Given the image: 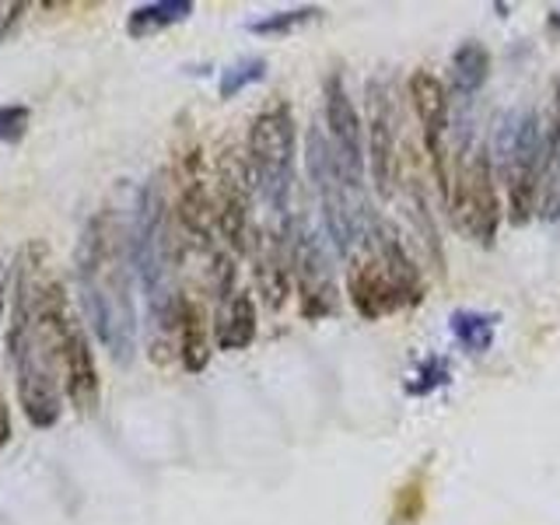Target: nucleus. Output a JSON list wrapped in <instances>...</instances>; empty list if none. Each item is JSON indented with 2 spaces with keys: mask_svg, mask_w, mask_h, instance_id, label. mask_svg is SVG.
<instances>
[{
  "mask_svg": "<svg viewBox=\"0 0 560 525\" xmlns=\"http://www.w3.org/2000/svg\"><path fill=\"white\" fill-rule=\"evenodd\" d=\"M175 238H172V210L162 179H151L140 189L133 207V267L140 288L148 294V312L154 329L175 332L183 294H175Z\"/></svg>",
  "mask_w": 560,
  "mask_h": 525,
  "instance_id": "f03ea898",
  "label": "nucleus"
},
{
  "mask_svg": "<svg viewBox=\"0 0 560 525\" xmlns=\"http://www.w3.org/2000/svg\"><path fill=\"white\" fill-rule=\"evenodd\" d=\"M256 280L259 291L267 298L270 308L284 305V298L291 291V249H288V232H270L259 242V256H256Z\"/></svg>",
  "mask_w": 560,
  "mask_h": 525,
  "instance_id": "2eb2a0df",
  "label": "nucleus"
},
{
  "mask_svg": "<svg viewBox=\"0 0 560 525\" xmlns=\"http://www.w3.org/2000/svg\"><path fill=\"white\" fill-rule=\"evenodd\" d=\"M323 109H326V137L332 151H337L343 172L358 186H364V127L354 109V98H350L337 70L323 84Z\"/></svg>",
  "mask_w": 560,
  "mask_h": 525,
  "instance_id": "f8f14e48",
  "label": "nucleus"
},
{
  "mask_svg": "<svg viewBox=\"0 0 560 525\" xmlns=\"http://www.w3.org/2000/svg\"><path fill=\"white\" fill-rule=\"evenodd\" d=\"M410 102L420 122V133H424V148L431 154V165L438 175V186H442L445 200H452V172H448V148H445V133H448V95L445 84L438 81L431 70H413L410 74Z\"/></svg>",
  "mask_w": 560,
  "mask_h": 525,
  "instance_id": "9d476101",
  "label": "nucleus"
},
{
  "mask_svg": "<svg viewBox=\"0 0 560 525\" xmlns=\"http://www.w3.org/2000/svg\"><path fill=\"white\" fill-rule=\"evenodd\" d=\"M452 332L469 354H487L494 343V319L483 312H455L452 315Z\"/></svg>",
  "mask_w": 560,
  "mask_h": 525,
  "instance_id": "aec40b11",
  "label": "nucleus"
},
{
  "mask_svg": "<svg viewBox=\"0 0 560 525\" xmlns=\"http://www.w3.org/2000/svg\"><path fill=\"white\" fill-rule=\"evenodd\" d=\"M22 11H25V4H14V0L8 4V0H0V39H4L8 28L22 18Z\"/></svg>",
  "mask_w": 560,
  "mask_h": 525,
  "instance_id": "393cba45",
  "label": "nucleus"
},
{
  "mask_svg": "<svg viewBox=\"0 0 560 525\" xmlns=\"http://www.w3.org/2000/svg\"><path fill=\"white\" fill-rule=\"evenodd\" d=\"M8 291H11L8 262H4V259H0V323H4V305H8Z\"/></svg>",
  "mask_w": 560,
  "mask_h": 525,
  "instance_id": "bb28decb",
  "label": "nucleus"
},
{
  "mask_svg": "<svg viewBox=\"0 0 560 525\" xmlns=\"http://www.w3.org/2000/svg\"><path fill=\"white\" fill-rule=\"evenodd\" d=\"M192 14V0H154V4H140L127 18L130 39H148V35L162 32L168 25H179Z\"/></svg>",
  "mask_w": 560,
  "mask_h": 525,
  "instance_id": "6ab92c4d",
  "label": "nucleus"
},
{
  "mask_svg": "<svg viewBox=\"0 0 560 525\" xmlns=\"http://www.w3.org/2000/svg\"><path fill=\"white\" fill-rule=\"evenodd\" d=\"M347 294L361 319H372V323L417 302L420 277L413 270L410 256L402 253L396 235L385 232L378 238L375 253L354 259V267H350V277H347Z\"/></svg>",
  "mask_w": 560,
  "mask_h": 525,
  "instance_id": "39448f33",
  "label": "nucleus"
},
{
  "mask_svg": "<svg viewBox=\"0 0 560 525\" xmlns=\"http://www.w3.org/2000/svg\"><path fill=\"white\" fill-rule=\"evenodd\" d=\"M323 14V8H291V11H273L267 18H256V22H249V32L253 35H288L294 28H302L308 22H315V18Z\"/></svg>",
  "mask_w": 560,
  "mask_h": 525,
  "instance_id": "4be33fe9",
  "label": "nucleus"
},
{
  "mask_svg": "<svg viewBox=\"0 0 560 525\" xmlns=\"http://www.w3.org/2000/svg\"><path fill=\"white\" fill-rule=\"evenodd\" d=\"M291 277L298 280V298H302V315H305V319H326V315L337 312V284H332L323 242L315 238L305 224L294 228Z\"/></svg>",
  "mask_w": 560,
  "mask_h": 525,
  "instance_id": "9b49d317",
  "label": "nucleus"
},
{
  "mask_svg": "<svg viewBox=\"0 0 560 525\" xmlns=\"http://www.w3.org/2000/svg\"><path fill=\"white\" fill-rule=\"evenodd\" d=\"M547 28L560 35V11H550V14H547Z\"/></svg>",
  "mask_w": 560,
  "mask_h": 525,
  "instance_id": "c85d7f7f",
  "label": "nucleus"
},
{
  "mask_svg": "<svg viewBox=\"0 0 560 525\" xmlns=\"http://www.w3.org/2000/svg\"><path fill=\"white\" fill-rule=\"evenodd\" d=\"M452 200L459 228L477 238L480 245H494L498 238V221H501V200H498V183H494V162H490L487 148H477L469 158H463L459 175L452 179Z\"/></svg>",
  "mask_w": 560,
  "mask_h": 525,
  "instance_id": "6e6552de",
  "label": "nucleus"
},
{
  "mask_svg": "<svg viewBox=\"0 0 560 525\" xmlns=\"http://www.w3.org/2000/svg\"><path fill=\"white\" fill-rule=\"evenodd\" d=\"M294 154H298V133L294 116L288 102L267 105L249 127L245 140V158H249L253 186L259 189L262 203L270 207V214L284 224L288 203L294 189Z\"/></svg>",
  "mask_w": 560,
  "mask_h": 525,
  "instance_id": "7ed1b4c3",
  "label": "nucleus"
},
{
  "mask_svg": "<svg viewBox=\"0 0 560 525\" xmlns=\"http://www.w3.org/2000/svg\"><path fill=\"white\" fill-rule=\"evenodd\" d=\"M305 168L312 175L315 192H319L323 224L332 245H337L340 256H350L364 238V186H358L343 172L337 151L319 127H312L305 137Z\"/></svg>",
  "mask_w": 560,
  "mask_h": 525,
  "instance_id": "20e7f679",
  "label": "nucleus"
},
{
  "mask_svg": "<svg viewBox=\"0 0 560 525\" xmlns=\"http://www.w3.org/2000/svg\"><path fill=\"white\" fill-rule=\"evenodd\" d=\"M11 442V413H8V402L0 396V448Z\"/></svg>",
  "mask_w": 560,
  "mask_h": 525,
  "instance_id": "cd10ccee",
  "label": "nucleus"
},
{
  "mask_svg": "<svg viewBox=\"0 0 560 525\" xmlns=\"http://www.w3.org/2000/svg\"><path fill=\"white\" fill-rule=\"evenodd\" d=\"M60 368H63V393L70 407L78 413H95L102 399V378H98V361L92 350V337L88 329L74 319L60 347Z\"/></svg>",
  "mask_w": 560,
  "mask_h": 525,
  "instance_id": "ddd939ff",
  "label": "nucleus"
},
{
  "mask_svg": "<svg viewBox=\"0 0 560 525\" xmlns=\"http://www.w3.org/2000/svg\"><path fill=\"white\" fill-rule=\"evenodd\" d=\"M259 329V315H256V302L249 291H235L228 302H221V315H218V350H245L253 347Z\"/></svg>",
  "mask_w": 560,
  "mask_h": 525,
  "instance_id": "dca6fc26",
  "label": "nucleus"
},
{
  "mask_svg": "<svg viewBox=\"0 0 560 525\" xmlns=\"http://www.w3.org/2000/svg\"><path fill=\"white\" fill-rule=\"evenodd\" d=\"M547 144L557 148L560 144V78L553 84V119H550V137H547Z\"/></svg>",
  "mask_w": 560,
  "mask_h": 525,
  "instance_id": "a878e982",
  "label": "nucleus"
},
{
  "mask_svg": "<svg viewBox=\"0 0 560 525\" xmlns=\"http://www.w3.org/2000/svg\"><path fill=\"white\" fill-rule=\"evenodd\" d=\"M542 158L547 140L536 113H508L494 137V168L508 186V210L512 224H525L536 210L539 183H542Z\"/></svg>",
  "mask_w": 560,
  "mask_h": 525,
  "instance_id": "423d86ee",
  "label": "nucleus"
},
{
  "mask_svg": "<svg viewBox=\"0 0 560 525\" xmlns=\"http://www.w3.org/2000/svg\"><path fill=\"white\" fill-rule=\"evenodd\" d=\"M78 284L88 326L116 364L137 354V305H133V218L102 207L84 224L78 242Z\"/></svg>",
  "mask_w": 560,
  "mask_h": 525,
  "instance_id": "f257e3e1",
  "label": "nucleus"
},
{
  "mask_svg": "<svg viewBox=\"0 0 560 525\" xmlns=\"http://www.w3.org/2000/svg\"><path fill=\"white\" fill-rule=\"evenodd\" d=\"M28 105H0V144H18L28 133Z\"/></svg>",
  "mask_w": 560,
  "mask_h": 525,
  "instance_id": "5701e85b",
  "label": "nucleus"
},
{
  "mask_svg": "<svg viewBox=\"0 0 560 525\" xmlns=\"http://www.w3.org/2000/svg\"><path fill=\"white\" fill-rule=\"evenodd\" d=\"M262 78H267V60H262V57H242V60H235V63L221 74L218 95H221V98H235V95L245 92V88L256 84V81H262Z\"/></svg>",
  "mask_w": 560,
  "mask_h": 525,
  "instance_id": "412c9836",
  "label": "nucleus"
},
{
  "mask_svg": "<svg viewBox=\"0 0 560 525\" xmlns=\"http://www.w3.org/2000/svg\"><path fill=\"white\" fill-rule=\"evenodd\" d=\"M18 407L32 428H52L63 413V385H60V350L32 326L28 340L11 358Z\"/></svg>",
  "mask_w": 560,
  "mask_h": 525,
  "instance_id": "0eeeda50",
  "label": "nucleus"
},
{
  "mask_svg": "<svg viewBox=\"0 0 560 525\" xmlns=\"http://www.w3.org/2000/svg\"><path fill=\"white\" fill-rule=\"evenodd\" d=\"M417 378H420V382H410V385H407V393H413V396H428V393H434L438 385H445V382H448V361H445V358H431V361H424V364H420Z\"/></svg>",
  "mask_w": 560,
  "mask_h": 525,
  "instance_id": "b1692460",
  "label": "nucleus"
},
{
  "mask_svg": "<svg viewBox=\"0 0 560 525\" xmlns=\"http://www.w3.org/2000/svg\"><path fill=\"white\" fill-rule=\"evenodd\" d=\"M364 158H372V179L378 186L382 197H389L396 183V116H393V98L389 88L382 81L368 84V151Z\"/></svg>",
  "mask_w": 560,
  "mask_h": 525,
  "instance_id": "4468645a",
  "label": "nucleus"
},
{
  "mask_svg": "<svg viewBox=\"0 0 560 525\" xmlns=\"http://www.w3.org/2000/svg\"><path fill=\"white\" fill-rule=\"evenodd\" d=\"M490 78V52L483 43L477 39H466L459 49L452 52V88L455 95L472 98L487 84Z\"/></svg>",
  "mask_w": 560,
  "mask_h": 525,
  "instance_id": "a211bd4d",
  "label": "nucleus"
},
{
  "mask_svg": "<svg viewBox=\"0 0 560 525\" xmlns=\"http://www.w3.org/2000/svg\"><path fill=\"white\" fill-rule=\"evenodd\" d=\"M175 332H179V361L186 372H203L210 364V337H207V323L203 312L183 298L179 302V315H175Z\"/></svg>",
  "mask_w": 560,
  "mask_h": 525,
  "instance_id": "f3484780",
  "label": "nucleus"
},
{
  "mask_svg": "<svg viewBox=\"0 0 560 525\" xmlns=\"http://www.w3.org/2000/svg\"><path fill=\"white\" fill-rule=\"evenodd\" d=\"M253 172L249 158L235 148H224L218 158V232L228 249L245 253L249 249V224H253Z\"/></svg>",
  "mask_w": 560,
  "mask_h": 525,
  "instance_id": "1a4fd4ad",
  "label": "nucleus"
}]
</instances>
